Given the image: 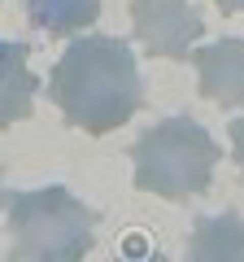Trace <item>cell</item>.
I'll list each match as a JSON object with an SVG mask.
<instances>
[{"instance_id":"obj_1","label":"cell","mask_w":244,"mask_h":262,"mask_svg":"<svg viewBox=\"0 0 244 262\" xmlns=\"http://www.w3.org/2000/svg\"><path fill=\"white\" fill-rule=\"evenodd\" d=\"M48 96L87 136L118 131L144 105V79L131 44L118 35L75 39L48 75Z\"/></svg>"},{"instance_id":"obj_2","label":"cell","mask_w":244,"mask_h":262,"mask_svg":"<svg viewBox=\"0 0 244 262\" xmlns=\"http://www.w3.org/2000/svg\"><path fill=\"white\" fill-rule=\"evenodd\" d=\"M135 158V188L161 201H192L209 188L218 166V144L197 118L179 114L161 118L144 131L131 149Z\"/></svg>"},{"instance_id":"obj_3","label":"cell","mask_w":244,"mask_h":262,"mask_svg":"<svg viewBox=\"0 0 244 262\" xmlns=\"http://www.w3.org/2000/svg\"><path fill=\"white\" fill-rule=\"evenodd\" d=\"M101 214L87 210L70 188L48 184L9 196V232L18 262H75L96 245Z\"/></svg>"},{"instance_id":"obj_4","label":"cell","mask_w":244,"mask_h":262,"mask_svg":"<svg viewBox=\"0 0 244 262\" xmlns=\"http://www.w3.org/2000/svg\"><path fill=\"white\" fill-rule=\"evenodd\" d=\"M131 27L144 53L188 61L192 44L205 35V18L188 0H131Z\"/></svg>"},{"instance_id":"obj_5","label":"cell","mask_w":244,"mask_h":262,"mask_svg":"<svg viewBox=\"0 0 244 262\" xmlns=\"http://www.w3.org/2000/svg\"><path fill=\"white\" fill-rule=\"evenodd\" d=\"M192 66H197V88L205 101L223 110L244 105V39H214L209 48L192 53Z\"/></svg>"},{"instance_id":"obj_6","label":"cell","mask_w":244,"mask_h":262,"mask_svg":"<svg viewBox=\"0 0 244 262\" xmlns=\"http://www.w3.org/2000/svg\"><path fill=\"white\" fill-rule=\"evenodd\" d=\"M35 70H31V48L22 39H0V131L31 118L35 110Z\"/></svg>"},{"instance_id":"obj_7","label":"cell","mask_w":244,"mask_h":262,"mask_svg":"<svg viewBox=\"0 0 244 262\" xmlns=\"http://www.w3.org/2000/svg\"><path fill=\"white\" fill-rule=\"evenodd\" d=\"M188 258L192 262H231L244 258V219L240 214H214V219H197L188 236Z\"/></svg>"},{"instance_id":"obj_8","label":"cell","mask_w":244,"mask_h":262,"mask_svg":"<svg viewBox=\"0 0 244 262\" xmlns=\"http://www.w3.org/2000/svg\"><path fill=\"white\" fill-rule=\"evenodd\" d=\"M101 18V0H27V22L44 35H75Z\"/></svg>"},{"instance_id":"obj_9","label":"cell","mask_w":244,"mask_h":262,"mask_svg":"<svg viewBox=\"0 0 244 262\" xmlns=\"http://www.w3.org/2000/svg\"><path fill=\"white\" fill-rule=\"evenodd\" d=\"M227 136H231V149H235V166H240V175H244V118L227 122Z\"/></svg>"},{"instance_id":"obj_10","label":"cell","mask_w":244,"mask_h":262,"mask_svg":"<svg viewBox=\"0 0 244 262\" xmlns=\"http://www.w3.org/2000/svg\"><path fill=\"white\" fill-rule=\"evenodd\" d=\"M223 13H244V0H214Z\"/></svg>"},{"instance_id":"obj_11","label":"cell","mask_w":244,"mask_h":262,"mask_svg":"<svg viewBox=\"0 0 244 262\" xmlns=\"http://www.w3.org/2000/svg\"><path fill=\"white\" fill-rule=\"evenodd\" d=\"M0 201H5V188H0Z\"/></svg>"}]
</instances>
